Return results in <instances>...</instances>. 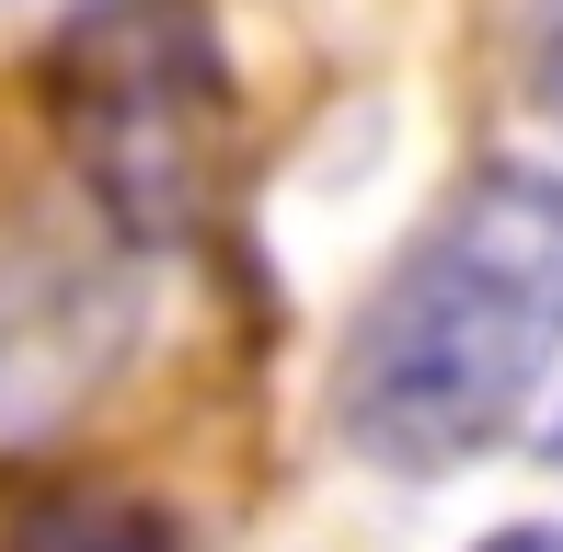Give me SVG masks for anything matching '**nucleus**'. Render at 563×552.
<instances>
[{
    "label": "nucleus",
    "mask_w": 563,
    "mask_h": 552,
    "mask_svg": "<svg viewBox=\"0 0 563 552\" xmlns=\"http://www.w3.org/2000/svg\"><path fill=\"white\" fill-rule=\"evenodd\" d=\"M563 357V185L472 173L438 231L391 265L345 345V438L391 472H449L541 391Z\"/></svg>",
    "instance_id": "1"
},
{
    "label": "nucleus",
    "mask_w": 563,
    "mask_h": 552,
    "mask_svg": "<svg viewBox=\"0 0 563 552\" xmlns=\"http://www.w3.org/2000/svg\"><path fill=\"white\" fill-rule=\"evenodd\" d=\"M58 128L81 150L92 196L139 242L196 231V208L219 185V139H230V81H219L208 23L185 0L81 12V35L58 46Z\"/></svg>",
    "instance_id": "2"
},
{
    "label": "nucleus",
    "mask_w": 563,
    "mask_h": 552,
    "mask_svg": "<svg viewBox=\"0 0 563 552\" xmlns=\"http://www.w3.org/2000/svg\"><path fill=\"white\" fill-rule=\"evenodd\" d=\"M23 552H185L173 518L126 507V495H58L46 518H23Z\"/></svg>",
    "instance_id": "3"
},
{
    "label": "nucleus",
    "mask_w": 563,
    "mask_h": 552,
    "mask_svg": "<svg viewBox=\"0 0 563 552\" xmlns=\"http://www.w3.org/2000/svg\"><path fill=\"white\" fill-rule=\"evenodd\" d=\"M541 81H552V104H563V0H552V35H541Z\"/></svg>",
    "instance_id": "4"
},
{
    "label": "nucleus",
    "mask_w": 563,
    "mask_h": 552,
    "mask_svg": "<svg viewBox=\"0 0 563 552\" xmlns=\"http://www.w3.org/2000/svg\"><path fill=\"white\" fill-rule=\"evenodd\" d=\"M483 552H563V530H495Z\"/></svg>",
    "instance_id": "5"
}]
</instances>
